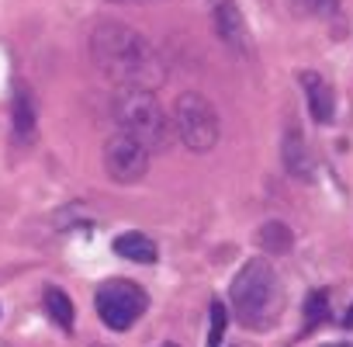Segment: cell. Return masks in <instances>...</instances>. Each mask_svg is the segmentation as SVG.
Segmentation results:
<instances>
[{"label": "cell", "instance_id": "cell-1", "mask_svg": "<svg viewBox=\"0 0 353 347\" xmlns=\"http://www.w3.org/2000/svg\"><path fill=\"white\" fill-rule=\"evenodd\" d=\"M90 56L118 91H156L166 80L152 42L125 21H101L90 32Z\"/></svg>", "mask_w": 353, "mask_h": 347}, {"label": "cell", "instance_id": "cell-2", "mask_svg": "<svg viewBox=\"0 0 353 347\" xmlns=\"http://www.w3.org/2000/svg\"><path fill=\"white\" fill-rule=\"evenodd\" d=\"M232 309L243 326H267L281 312V281L274 268L260 257L246 261L232 278Z\"/></svg>", "mask_w": 353, "mask_h": 347}, {"label": "cell", "instance_id": "cell-3", "mask_svg": "<svg viewBox=\"0 0 353 347\" xmlns=\"http://www.w3.org/2000/svg\"><path fill=\"white\" fill-rule=\"evenodd\" d=\"M111 111H114L118 129L132 135L135 142H142L149 153L170 146V122L159 101L152 97V91H118L111 101Z\"/></svg>", "mask_w": 353, "mask_h": 347}, {"label": "cell", "instance_id": "cell-4", "mask_svg": "<svg viewBox=\"0 0 353 347\" xmlns=\"http://www.w3.org/2000/svg\"><path fill=\"white\" fill-rule=\"evenodd\" d=\"M173 129H176V135H181V142L191 153L215 149V142L222 135V122H219L215 104L205 94H198V91H188V94L176 97V104H173Z\"/></svg>", "mask_w": 353, "mask_h": 347}, {"label": "cell", "instance_id": "cell-5", "mask_svg": "<svg viewBox=\"0 0 353 347\" xmlns=\"http://www.w3.org/2000/svg\"><path fill=\"white\" fill-rule=\"evenodd\" d=\"M145 312V292L132 281H108L97 292V316L108 330H128Z\"/></svg>", "mask_w": 353, "mask_h": 347}, {"label": "cell", "instance_id": "cell-6", "mask_svg": "<svg viewBox=\"0 0 353 347\" xmlns=\"http://www.w3.org/2000/svg\"><path fill=\"white\" fill-rule=\"evenodd\" d=\"M104 170L118 185H139L149 174V149L135 142L132 135L118 132L104 142Z\"/></svg>", "mask_w": 353, "mask_h": 347}, {"label": "cell", "instance_id": "cell-7", "mask_svg": "<svg viewBox=\"0 0 353 347\" xmlns=\"http://www.w3.org/2000/svg\"><path fill=\"white\" fill-rule=\"evenodd\" d=\"M208 11H212V25H215L219 39L236 56H250L253 53V42H250V28H246V18H243L236 0H212Z\"/></svg>", "mask_w": 353, "mask_h": 347}, {"label": "cell", "instance_id": "cell-8", "mask_svg": "<svg viewBox=\"0 0 353 347\" xmlns=\"http://www.w3.org/2000/svg\"><path fill=\"white\" fill-rule=\"evenodd\" d=\"M281 160H284V170L291 174L294 181L308 185L315 178V156H312V149H308V142H305V135H301V129L294 122H288V129H284Z\"/></svg>", "mask_w": 353, "mask_h": 347}, {"label": "cell", "instance_id": "cell-9", "mask_svg": "<svg viewBox=\"0 0 353 347\" xmlns=\"http://www.w3.org/2000/svg\"><path fill=\"white\" fill-rule=\"evenodd\" d=\"M11 129L21 142H32L35 129H39V104L28 84H14V97H11Z\"/></svg>", "mask_w": 353, "mask_h": 347}, {"label": "cell", "instance_id": "cell-10", "mask_svg": "<svg viewBox=\"0 0 353 347\" xmlns=\"http://www.w3.org/2000/svg\"><path fill=\"white\" fill-rule=\"evenodd\" d=\"M301 87H305V97H308V111L315 122H329L332 111H336V94L329 87V80L315 70H305L301 73Z\"/></svg>", "mask_w": 353, "mask_h": 347}, {"label": "cell", "instance_id": "cell-11", "mask_svg": "<svg viewBox=\"0 0 353 347\" xmlns=\"http://www.w3.org/2000/svg\"><path fill=\"white\" fill-rule=\"evenodd\" d=\"M111 247H114L118 257H125L132 264H156V257H159L156 243L145 233H121V236H114Z\"/></svg>", "mask_w": 353, "mask_h": 347}, {"label": "cell", "instance_id": "cell-12", "mask_svg": "<svg viewBox=\"0 0 353 347\" xmlns=\"http://www.w3.org/2000/svg\"><path fill=\"white\" fill-rule=\"evenodd\" d=\"M256 243H260V250H263V254H270V257H281V254H288V250H291L294 236H291L288 223H277V219H270V223H263V226L256 229Z\"/></svg>", "mask_w": 353, "mask_h": 347}, {"label": "cell", "instance_id": "cell-13", "mask_svg": "<svg viewBox=\"0 0 353 347\" xmlns=\"http://www.w3.org/2000/svg\"><path fill=\"white\" fill-rule=\"evenodd\" d=\"M42 302H46V312H49V319H52L56 326L73 330V302H70V295H66L63 288L49 285L46 295H42Z\"/></svg>", "mask_w": 353, "mask_h": 347}, {"label": "cell", "instance_id": "cell-14", "mask_svg": "<svg viewBox=\"0 0 353 347\" xmlns=\"http://www.w3.org/2000/svg\"><path fill=\"white\" fill-rule=\"evenodd\" d=\"M225 326H229V309L215 299V302H212V330H208V347H219V344H222Z\"/></svg>", "mask_w": 353, "mask_h": 347}, {"label": "cell", "instance_id": "cell-15", "mask_svg": "<svg viewBox=\"0 0 353 347\" xmlns=\"http://www.w3.org/2000/svg\"><path fill=\"white\" fill-rule=\"evenodd\" d=\"M325 312H329V295H325V292H312L308 302H305V319H308V326H319V323L325 319Z\"/></svg>", "mask_w": 353, "mask_h": 347}, {"label": "cell", "instance_id": "cell-16", "mask_svg": "<svg viewBox=\"0 0 353 347\" xmlns=\"http://www.w3.org/2000/svg\"><path fill=\"white\" fill-rule=\"evenodd\" d=\"M336 4H339V0H301V8L308 15H315V18H332L336 15Z\"/></svg>", "mask_w": 353, "mask_h": 347}, {"label": "cell", "instance_id": "cell-17", "mask_svg": "<svg viewBox=\"0 0 353 347\" xmlns=\"http://www.w3.org/2000/svg\"><path fill=\"white\" fill-rule=\"evenodd\" d=\"M346 326H353V306H350V312H346Z\"/></svg>", "mask_w": 353, "mask_h": 347}, {"label": "cell", "instance_id": "cell-18", "mask_svg": "<svg viewBox=\"0 0 353 347\" xmlns=\"http://www.w3.org/2000/svg\"><path fill=\"white\" fill-rule=\"evenodd\" d=\"M111 4H135V0H111Z\"/></svg>", "mask_w": 353, "mask_h": 347}, {"label": "cell", "instance_id": "cell-19", "mask_svg": "<svg viewBox=\"0 0 353 347\" xmlns=\"http://www.w3.org/2000/svg\"><path fill=\"white\" fill-rule=\"evenodd\" d=\"M322 347H339V344H322Z\"/></svg>", "mask_w": 353, "mask_h": 347}, {"label": "cell", "instance_id": "cell-20", "mask_svg": "<svg viewBox=\"0 0 353 347\" xmlns=\"http://www.w3.org/2000/svg\"><path fill=\"white\" fill-rule=\"evenodd\" d=\"M163 347H176V344H163Z\"/></svg>", "mask_w": 353, "mask_h": 347}]
</instances>
